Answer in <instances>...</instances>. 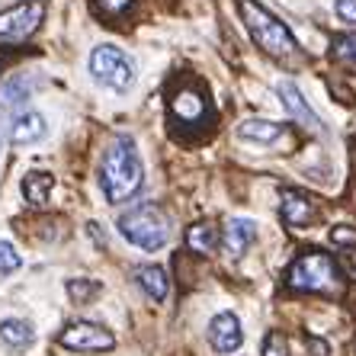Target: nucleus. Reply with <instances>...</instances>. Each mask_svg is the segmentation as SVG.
<instances>
[{"mask_svg":"<svg viewBox=\"0 0 356 356\" xmlns=\"http://www.w3.org/2000/svg\"><path fill=\"white\" fill-rule=\"evenodd\" d=\"M141 180H145V167H141L138 148H135L132 138H116L103 154V164H99V186H103V196L119 206L125 199H132L141 190Z\"/></svg>","mask_w":356,"mask_h":356,"instance_id":"obj_1","label":"nucleus"},{"mask_svg":"<svg viewBox=\"0 0 356 356\" xmlns=\"http://www.w3.org/2000/svg\"><path fill=\"white\" fill-rule=\"evenodd\" d=\"M241 17L248 26L250 39L257 42L260 49L273 58H292L298 51L296 35L289 33V26L282 23L280 17H273L266 7H260L257 0H241Z\"/></svg>","mask_w":356,"mask_h":356,"instance_id":"obj_2","label":"nucleus"},{"mask_svg":"<svg viewBox=\"0 0 356 356\" xmlns=\"http://www.w3.org/2000/svg\"><path fill=\"white\" fill-rule=\"evenodd\" d=\"M119 232L125 241H132L138 248L158 250L170 241V218L154 202H141V206L129 209L125 216H119Z\"/></svg>","mask_w":356,"mask_h":356,"instance_id":"obj_3","label":"nucleus"},{"mask_svg":"<svg viewBox=\"0 0 356 356\" xmlns=\"http://www.w3.org/2000/svg\"><path fill=\"white\" fill-rule=\"evenodd\" d=\"M337 280V264L324 250H308L289 266V286L298 292H334Z\"/></svg>","mask_w":356,"mask_h":356,"instance_id":"obj_4","label":"nucleus"},{"mask_svg":"<svg viewBox=\"0 0 356 356\" xmlns=\"http://www.w3.org/2000/svg\"><path fill=\"white\" fill-rule=\"evenodd\" d=\"M90 74L97 77L103 87H109V90L125 93L135 83V65L116 45H99L90 55Z\"/></svg>","mask_w":356,"mask_h":356,"instance_id":"obj_5","label":"nucleus"},{"mask_svg":"<svg viewBox=\"0 0 356 356\" xmlns=\"http://www.w3.org/2000/svg\"><path fill=\"white\" fill-rule=\"evenodd\" d=\"M45 19V3L42 0H29V3H17L0 13V45H19L35 33Z\"/></svg>","mask_w":356,"mask_h":356,"instance_id":"obj_6","label":"nucleus"},{"mask_svg":"<svg viewBox=\"0 0 356 356\" xmlns=\"http://www.w3.org/2000/svg\"><path fill=\"white\" fill-rule=\"evenodd\" d=\"M58 340H61V347L77 350V353H103V350L116 347V337H113L103 324H93V321L67 324Z\"/></svg>","mask_w":356,"mask_h":356,"instance_id":"obj_7","label":"nucleus"},{"mask_svg":"<svg viewBox=\"0 0 356 356\" xmlns=\"http://www.w3.org/2000/svg\"><path fill=\"white\" fill-rule=\"evenodd\" d=\"M170 113L180 125H199L209 116V99L199 87H180L170 97Z\"/></svg>","mask_w":356,"mask_h":356,"instance_id":"obj_8","label":"nucleus"},{"mask_svg":"<svg viewBox=\"0 0 356 356\" xmlns=\"http://www.w3.org/2000/svg\"><path fill=\"white\" fill-rule=\"evenodd\" d=\"M241 340H244L241 321L232 312H222V315L212 318V324H209V343H212L218 353H234V350L241 347Z\"/></svg>","mask_w":356,"mask_h":356,"instance_id":"obj_9","label":"nucleus"},{"mask_svg":"<svg viewBox=\"0 0 356 356\" xmlns=\"http://www.w3.org/2000/svg\"><path fill=\"white\" fill-rule=\"evenodd\" d=\"M276 93H280L282 106L289 109V116L296 119L298 125H305V129H312V132H318V129H321V119L315 116V109L308 106V99L302 97V90H298L292 81H282L280 87H276Z\"/></svg>","mask_w":356,"mask_h":356,"instance_id":"obj_10","label":"nucleus"},{"mask_svg":"<svg viewBox=\"0 0 356 356\" xmlns=\"http://www.w3.org/2000/svg\"><path fill=\"white\" fill-rule=\"evenodd\" d=\"M280 212H282V222L292 225V228H302V225L315 222L318 209L315 202L298 190H282V202H280Z\"/></svg>","mask_w":356,"mask_h":356,"instance_id":"obj_11","label":"nucleus"},{"mask_svg":"<svg viewBox=\"0 0 356 356\" xmlns=\"http://www.w3.org/2000/svg\"><path fill=\"white\" fill-rule=\"evenodd\" d=\"M257 241V225L250 218H232L228 228L222 234V244H225V254L228 257H244V250Z\"/></svg>","mask_w":356,"mask_h":356,"instance_id":"obj_12","label":"nucleus"},{"mask_svg":"<svg viewBox=\"0 0 356 356\" xmlns=\"http://www.w3.org/2000/svg\"><path fill=\"white\" fill-rule=\"evenodd\" d=\"M45 132H49L45 116L33 113V109L19 113V116L10 122V138H13V145H35V141L45 138Z\"/></svg>","mask_w":356,"mask_h":356,"instance_id":"obj_13","label":"nucleus"},{"mask_svg":"<svg viewBox=\"0 0 356 356\" xmlns=\"http://www.w3.org/2000/svg\"><path fill=\"white\" fill-rule=\"evenodd\" d=\"M218 244H222V234H218V228L212 222H199L186 232V248L193 254H216Z\"/></svg>","mask_w":356,"mask_h":356,"instance_id":"obj_14","label":"nucleus"},{"mask_svg":"<svg viewBox=\"0 0 356 356\" xmlns=\"http://www.w3.org/2000/svg\"><path fill=\"white\" fill-rule=\"evenodd\" d=\"M135 282L141 286V292L154 302H164L167 298V289H170V282H167V273L161 266H138L135 270Z\"/></svg>","mask_w":356,"mask_h":356,"instance_id":"obj_15","label":"nucleus"},{"mask_svg":"<svg viewBox=\"0 0 356 356\" xmlns=\"http://www.w3.org/2000/svg\"><path fill=\"white\" fill-rule=\"evenodd\" d=\"M238 135L244 141H257V145H273L276 138L286 135V129L276 122H266V119H248V122L238 125Z\"/></svg>","mask_w":356,"mask_h":356,"instance_id":"obj_16","label":"nucleus"},{"mask_svg":"<svg viewBox=\"0 0 356 356\" xmlns=\"http://www.w3.org/2000/svg\"><path fill=\"white\" fill-rule=\"evenodd\" d=\"M51 190H55V177H51V174H42V170H35V174H26L23 196H26V202H29V206L42 209L45 202H49Z\"/></svg>","mask_w":356,"mask_h":356,"instance_id":"obj_17","label":"nucleus"},{"mask_svg":"<svg viewBox=\"0 0 356 356\" xmlns=\"http://www.w3.org/2000/svg\"><path fill=\"white\" fill-rule=\"evenodd\" d=\"M0 337L7 340L10 347H29L33 343V324L19 321V318H7V321L0 324Z\"/></svg>","mask_w":356,"mask_h":356,"instance_id":"obj_18","label":"nucleus"},{"mask_svg":"<svg viewBox=\"0 0 356 356\" xmlns=\"http://www.w3.org/2000/svg\"><path fill=\"white\" fill-rule=\"evenodd\" d=\"M331 58L343 67H356V33L337 35L331 45Z\"/></svg>","mask_w":356,"mask_h":356,"instance_id":"obj_19","label":"nucleus"},{"mask_svg":"<svg viewBox=\"0 0 356 356\" xmlns=\"http://www.w3.org/2000/svg\"><path fill=\"white\" fill-rule=\"evenodd\" d=\"M99 289H103V286H99L97 280H67V296L74 298L77 305H87L90 298H97Z\"/></svg>","mask_w":356,"mask_h":356,"instance_id":"obj_20","label":"nucleus"},{"mask_svg":"<svg viewBox=\"0 0 356 356\" xmlns=\"http://www.w3.org/2000/svg\"><path fill=\"white\" fill-rule=\"evenodd\" d=\"M264 356H289V343L280 331H270L264 340Z\"/></svg>","mask_w":356,"mask_h":356,"instance_id":"obj_21","label":"nucleus"},{"mask_svg":"<svg viewBox=\"0 0 356 356\" xmlns=\"http://www.w3.org/2000/svg\"><path fill=\"white\" fill-rule=\"evenodd\" d=\"M23 77H17V81H10L7 87H3V103H10V106H17V103H23L26 97H29V87H23Z\"/></svg>","mask_w":356,"mask_h":356,"instance_id":"obj_22","label":"nucleus"},{"mask_svg":"<svg viewBox=\"0 0 356 356\" xmlns=\"http://www.w3.org/2000/svg\"><path fill=\"white\" fill-rule=\"evenodd\" d=\"M13 270H19V254L10 248L7 241H0V276L13 273Z\"/></svg>","mask_w":356,"mask_h":356,"instance_id":"obj_23","label":"nucleus"},{"mask_svg":"<svg viewBox=\"0 0 356 356\" xmlns=\"http://www.w3.org/2000/svg\"><path fill=\"white\" fill-rule=\"evenodd\" d=\"M132 3L135 0H97L99 13H106V17H122V13H129Z\"/></svg>","mask_w":356,"mask_h":356,"instance_id":"obj_24","label":"nucleus"},{"mask_svg":"<svg viewBox=\"0 0 356 356\" xmlns=\"http://www.w3.org/2000/svg\"><path fill=\"white\" fill-rule=\"evenodd\" d=\"M331 241L334 244H356V228H350V225H337L331 232Z\"/></svg>","mask_w":356,"mask_h":356,"instance_id":"obj_25","label":"nucleus"},{"mask_svg":"<svg viewBox=\"0 0 356 356\" xmlns=\"http://www.w3.org/2000/svg\"><path fill=\"white\" fill-rule=\"evenodd\" d=\"M337 17L343 23H356V0H337Z\"/></svg>","mask_w":356,"mask_h":356,"instance_id":"obj_26","label":"nucleus"},{"mask_svg":"<svg viewBox=\"0 0 356 356\" xmlns=\"http://www.w3.org/2000/svg\"><path fill=\"white\" fill-rule=\"evenodd\" d=\"M340 266H343V273L356 282V250H347V254H343V260H340Z\"/></svg>","mask_w":356,"mask_h":356,"instance_id":"obj_27","label":"nucleus"},{"mask_svg":"<svg viewBox=\"0 0 356 356\" xmlns=\"http://www.w3.org/2000/svg\"><path fill=\"white\" fill-rule=\"evenodd\" d=\"M0 61H3V55H0Z\"/></svg>","mask_w":356,"mask_h":356,"instance_id":"obj_28","label":"nucleus"}]
</instances>
